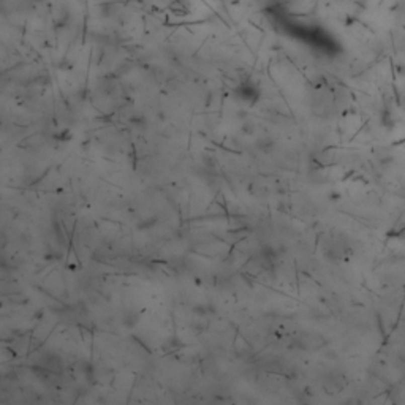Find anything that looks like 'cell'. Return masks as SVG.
<instances>
[]
</instances>
